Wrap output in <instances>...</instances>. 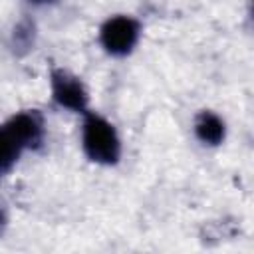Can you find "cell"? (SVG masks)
<instances>
[{
    "label": "cell",
    "instance_id": "6da1fadb",
    "mask_svg": "<svg viewBox=\"0 0 254 254\" xmlns=\"http://www.w3.org/2000/svg\"><path fill=\"white\" fill-rule=\"evenodd\" d=\"M81 139H83V149L91 161L111 165L119 159V153H121L119 137L113 125L107 123L103 117L87 115L83 123Z\"/></svg>",
    "mask_w": 254,
    "mask_h": 254
},
{
    "label": "cell",
    "instance_id": "7a4b0ae2",
    "mask_svg": "<svg viewBox=\"0 0 254 254\" xmlns=\"http://www.w3.org/2000/svg\"><path fill=\"white\" fill-rule=\"evenodd\" d=\"M139 38V24L129 16L109 18L101 28V44L113 56H125Z\"/></svg>",
    "mask_w": 254,
    "mask_h": 254
},
{
    "label": "cell",
    "instance_id": "3957f363",
    "mask_svg": "<svg viewBox=\"0 0 254 254\" xmlns=\"http://www.w3.org/2000/svg\"><path fill=\"white\" fill-rule=\"evenodd\" d=\"M52 93H54V99L67 109H73V111L85 109V103H87L85 89L79 83V79L69 75L67 71L58 69L52 73Z\"/></svg>",
    "mask_w": 254,
    "mask_h": 254
},
{
    "label": "cell",
    "instance_id": "277c9868",
    "mask_svg": "<svg viewBox=\"0 0 254 254\" xmlns=\"http://www.w3.org/2000/svg\"><path fill=\"white\" fill-rule=\"evenodd\" d=\"M6 127L24 149L36 147L42 141V121L36 113H18L6 123Z\"/></svg>",
    "mask_w": 254,
    "mask_h": 254
},
{
    "label": "cell",
    "instance_id": "5b68a950",
    "mask_svg": "<svg viewBox=\"0 0 254 254\" xmlns=\"http://www.w3.org/2000/svg\"><path fill=\"white\" fill-rule=\"evenodd\" d=\"M196 137L206 145H218L224 139V123L218 115L210 111H202L194 121Z\"/></svg>",
    "mask_w": 254,
    "mask_h": 254
},
{
    "label": "cell",
    "instance_id": "8992f818",
    "mask_svg": "<svg viewBox=\"0 0 254 254\" xmlns=\"http://www.w3.org/2000/svg\"><path fill=\"white\" fill-rule=\"evenodd\" d=\"M22 145H20V141L8 131V127L4 125L2 129H0V175L2 173H6L12 165H14V161L20 157V153H22Z\"/></svg>",
    "mask_w": 254,
    "mask_h": 254
},
{
    "label": "cell",
    "instance_id": "52a82bcc",
    "mask_svg": "<svg viewBox=\"0 0 254 254\" xmlns=\"http://www.w3.org/2000/svg\"><path fill=\"white\" fill-rule=\"evenodd\" d=\"M36 2H42V0H36Z\"/></svg>",
    "mask_w": 254,
    "mask_h": 254
}]
</instances>
